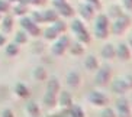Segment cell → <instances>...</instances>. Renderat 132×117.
Segmentation results:
<instances>
[{
  "mask_svg": "<svg viewBox=\"0 0 132 117\" xmlns=\"http://www.w3.org/2000/svg\"><path fill=\"white\" fill-rule=\"evenodd\" d=\"M94 35L97 39H108L109 36V17L105 13L97 15L96 22H94Z\"/></svg>",
  "mask_w": 132,
  "mask_h": 117,
  "instance_id": "6da1fadb",
  "label": "cell"
},
{
  "mask_svg": "<svg viewBox=\"0 0 132 117\" xmlns=\"http://www.w3.org/2000/svg\"><path fill=\"white\" fill-rule=\"evenodd\" d=\"M129 25H131L129 16H126V15L119 16V17H116V19L113 20V23H112V33L113 35H118V36L122 35L129 27Z\"/></svg>",
  "mask_w": 132,
  "mask_h": 117,
  "instance_id": "7a4b0ae2",
  "label": "cell"
},
{
  "mask_svg": "<svg viewBox=\"0 0 132 117\" xmlns=\"http://www.w3.org/2000/svg\"><path fill=\"white\" fill-rule=\"evenodd\" d=\"M110 78H112V70H110V66L105 65V66L97 68L94 82H96L97 85L105 87V85H108L109 82H110Z\"/></svg>",
  "mask_w": 132,
  "mask_h": 117,
  "instance_id": "3957f363",
  "label": "cell"
},
{
  "mask_svg": "<svg viewBox=\"0 0 132 117\" xmlns=\"http://www.w3.org/2000/svg\"><path fill=\"white\" fill-rule=\"evenodd\" d=\"M115 113H116V117H132L131 114V105H129L128 98L120 97L116 100L115 103Z\"/></svg>",
  "mask_w": 132,
  "mask_h": 117,
  "instance_id": "277c9868",
  "label": "cell"
},
{
  "mask_svg": "<svg viewBox=\"0 0 132 117\" xmlns=\"http://www.w3.org/2000/svg\"><path fill=\"white\" fill-rule=\"evenodd\" d=\"M70 38L68 36H61V38H57V41L54 42V45L51 46V52H52V55H55V56H61L64 52L68 49V46H70Z\"/></svg>",
  "mask_w": 132,
  "mask_h": 117,
  "instance_id": "5b68a950",
  "label": "cell"
},
{
  "mask_svg": "<svg viewBox=\"0 0 132 117\" xmlns=\"http://www.w3.org/2000/svg\"><path fill=\"white\" fill-rule=\"evenodd\" d=\"M52 4H54L55 12L58 13V15L64 16V17H71L73 16L74 10L67 0H52Z\"/></svg>",
  "mask_w": 132,
  "mask_h": 117,
  "instance_id": "8992f818",
  "label": "cell"
},
{
  "mask_svg": "<svg viewBox=\"0 0 132 117\" xmlns=\"http://www.w3.org/2000/svg\"><path fill=\"white\" fill-rule=\"evenodd\" d=\"M87 100L96 107H105L109 103V98L100 91H90L89 95H87Z\"/></svg>",
  "mask_w": 132,
  "mask_h": 117,
  "instance_id": "52a82bcc",
  "label": "cell"
},
{
  "mask_svg": "<svg viewBox=\"0 0 132 117\" xmlns=\"http://www.w3.org/2000/svg\"><path fill=\"white\" fill-rule=\"evenodd\" d=\"M115 56L120 59V61H129L131 59V49L126 43H119L118 48H115Z\"/></svg>",
  "mask_w": 132,
  "mask_h": 117,
  "instance_id": "ba28073f",
  "label": "cell"
},
{
  "mask_svg": "<svg viewBox=\"0 0 132 117\" xmlns=\"http://www.w3.org/2000/svg\"><path fill=\"white\" fill-rule=\"evenodd\" d=\"M67 85L71 87V88H77L80 85V81H81V78H80V74H78L77 71H70L68 74H67Z\"/></svg>",
  "mask_w": 132,
  "mask_h": 117,
  "instance_id": "9c48e42d",
  "label": "cell"
},
{
  "mask_svg": "<svg viewBox=\"0 0 132 117\" xmlns=\"http://www.w3.org/2000/svg\"><path fill=\"white\" fill-rule=\"evenodd\" d=\"M78 13H80V16H81L84 20H92L96 12H94L87 3H81L80 6H78Z\"/></svg>",
  "mask_w": 132,
  "mask_h": 117,
  "instance_id": "30bf717a",
  "label": "cell"
},
{
  "mask_svg": "<svg viewBox=\"0 0 132 117\" xmlns=\"http://www.w3.org/2000/svg\"><path fill=\"white\" fill-rule=\"evenodd\" d=\"M112 91L115 94H119V95H123L126 91H129L128 87L125 85V82H123V80H122V77L116 78L115 81H112Z\"/></svg>",
  "mask_w": 132,
  "mask_h": 117,
  "instance_id": "8fae6325",
  "label": "cell"
},
{
  "mask_svg": "<svg viewBox=\"0 0 132 117\" xmlns=\"http://www.w3.org/2000/svg\"><path fill=\"white\" fill-rule=\"evenodd\" d=\"M57 103H60L62 107L68 109V107L73 105V97H71V94L68 93V91H61L60 95L57 97Z\"/></svg>",
  "mask_w": 132,
  "mask_h": 117,
  "instance_id": "7c38bea8",
  "label": "cell"
},
{
  "mask_svg": "<svg viewBox=\"0 0 132 117\" xmlns=\"http://www.w3.org/2000/svg\"><path fill=\"white\" fill-rule=\"evenodd\" d=\"M47 91L52 94H58L60 93V81L57 77H50L47 81Z\"/></svg>",
  "mask_w": 132,
  "mask_h": 117,
  "instance_id": "4fadbf2b",
  "label": "cell"
},
{
  "mask_svg": "<svg viewBox=\"0 0 132 117\" xmlns=\"http://www.w3.org/2000/svg\"><path fill=\"white\" fill-rule=\"evenodd\" d=\"M26 111L31 117H41V110L35 101H28L26 103Z\"/></svg>",
  "mask_w": 132,
  "mask_h": 117,
  "instance_id": "5bb4252c",
  "label": "cell"
},
{
  "mask_svg": "<svg viewBox=\"0 0 132 117\" xmlns=\"http://www.w3.org/2000/svg\"><path fill=\"white\" fill-rule=\"evenodd\" d=\"M102 56L105 59H113L115 58V46L112 43H106L102 48Z\"/></svg>",
  "mask_w": 132,
  "mask_h": 117,
  "instance_id": "9a60e30c",
  "label": "cell"
},
{
  "mask_svg": "<svg viewBox=\"0 0 132 117\" xmlns=\"http://www.w3.org/2000/svg\"><path fill=\"white\" fill-rule=\"evenodd\" d=\"M65 113L68 117H84V111H83V109L80 107V105H71V107H68V109L65 110Z\"/></svg>",
  "mask_w": 132,
  "mask_h": 117,
  "instance_id": "2e32d148",
  "label": "cell"
},
{
  "mask_svg": "<svg viewBox=\"0 0 132 117\" xmlns=\"http://www.w3.org/2000/svg\"><path fill=\"white\" fill-rule=\"evenodd\" d=\"M44 104L47 105V107H50V109H52V107H55L57 105V94H52V93H45V95H44L42 98Z\"/></svg>",
  "mask_w": 132,
  "mask_h": 117,
  "instance_id": "e0dca14e",
  "label": "cell"
},
{
  "mask_svg": "<svg viewBox=\"0 0 132 117\" xmlns=\"http://www.w3.org/2000/svg\"><path fill=\"white\" fill-rule=\"evenodd\" d=\"M84 66H86V70H89V71H96L97 68H99V62H97L96 56L89 55V56L84 59Z\"/></svg>",
  "mask_w": 132,
  "mask_h": 117,
  "instance_id": "ac0fdd59",
  "label": "cell"
},
{
  "mask_svg": "<svg viewBox=\"0 0 132 117\" xmlns=\"http://www.w3.org/2000/svg\"><path fill=\"white\" fill-rule=\"evenodd\" d=\"M44 15V22H50V23H54L55 20L58 19V13L55 12V9H47L42 12Z\"/></svg>",
  "mask_w": 132,
  "mask_h": 117,
  "instance_id": "d6986e66",
  "label": "cell"
},
{
  "mask_svg": "<svg viewBox=\"0 0 132 117\" xmlns=\"http://www.w3.org/2000/svg\"><path fill=\"white\" fill-rule=\"evenodd\" d=\"M123 13H122V7H120L119 4H112V6H109L108 9V17H112V19H116V17H119V16H122Z\"/></svg>",
  "mask_w": 132,
  "mask_h": 117,
  "instance_id": "ffe728a7",
  "label": "cell"
},
{
  "mask_svg": "<svg viewBox=\"0 0 132 117\" xmlns=\"http://www.w3.org/2000/svg\"><path fill=\"white\" fill-rule=\"evenodd\" d=\"M15 93L18 94L20 98L29 97V88H28L25 84H22V82H18V84L15 85Z\"/></svg>",
  "mask_w": 132,
  "mask_h": 117,
  "instance_id": "44dd1931",
  "label": "cell"
},
{
  "mask_svg": "<svg viewBox=\"0 0 132 117\" xmlns=\"http://www.w3.org/2000/svg\"><path fill=\"white\" fill-rule=\"evenodd\" d=\"M13 29V17L12 16H6L2 22V31L3 33H10Z\"/></svg>",
  "mask_w": 132,
  "mask_h": 117,
  "instance_id": "7402d4cb",
  "label": "cell"
},
{
  "mask_svg": "<svg viewBox=\"0 0 132 117\" xmlns=\"http://www.w3.org/2000/svg\"><path fill=\"white\" fill-rule=\"evenodd\" d=\"M34 78L38 80V81H45L48 78V74H47V70L44 66H36L34 70Z\"/></svg>",
  "mask_w": 132,
  "mask_h": 117,
  "instance_id": "603a6c76",
  "label": "cell"
},
{
  "mask_svg": "<svg viewBox=\"0 0 132 117\" xmlns=\"http://www.w3.org/2000/svg\"><path fill=\"white\" fill-rule=\"evenodd\" d=\"M51 27H52L58 35H61V33H64V32L67 31V23L64 22V20H61V19H57L54 23H52V26H51Z\"/></svg>",
  "mask_w": 132,
  "mask_h": 117,
  "instance_id": "cb8c5ba5",
  "label": "cell"
},
{
  "mask_svg": "<svg viewBox=\"0 0 132 117\" xmlns=\"http://www.w3.org/2000/svg\"><path fill=\"white\" fill-rule=\"evenodd\" d=\"M76 39H77V42L80 43H90V41H92V38H90V33L87 32V29H84V31L78 32V33H76Z\"/></svg>",
  "mask_w": 132,
  "mask_h": 117,
  "instance_id": "d4e9b609",
  "label": "cell"
},
{
  "mask_svg": "<svg viewBox=\"0 0 132 117\" xmlns=\"http://www.w3.org/2000/svg\"><path fill=\"white\" fill-rule=\"evenodd\" d=\"M71 31H73V33L76 35V33H78V32H81L86 29L84 23H83L80 19H73V22H71Z\"/></svg>",
  "mask_w": 132,
  "mask_h": 117,
  "instance_id": "484cf974",
  "label": "cell"
},
{
  "mask_svg": "<svg viewBox=\"0 0 132 117\" xmlns=\"http://www.w3.org/2000/svg\"><path fill=\"white\" fill-rule=\"evenodd\" d=\"M68 49H70V52L73 55H81L83 51H84V46H83V43H80V42H73V43H70Z\"/></svg>",
  "mask_w": 132,
  "mask_h": 117,
  "instance_id": "4316f807",
  "label": "cell"
},
{
  "mask_svg": "<svg viewBox=\"0 0 132 117\" xmlns=\"http://www.w3.org/2000/svg\"><path fill=\"white\" fill-rule=\"evenodd\" d=\"M26 12H28V6L26 4L15 3V6H13V13H15L16 16H23Z\"/></svg>",
  "mask_w": 132,
  "mask_h": 117,
  "instance_id": "83f0119b",
  "label": "cell"
},
{
  "mask_svg": "<svg viewBox=\"0 0 132 117\" xmlns=\"http://www.w3.org/2000/svg\"><path fill=\"white\" fill-rule=\"evenodd\" d=\"M18 54H19V45H16L15 42L6 45V55L7 56H15Z\"/></svg>",
  "mask_w": 132,
  "mask_h": 117,
  "instance_id": "f1b7e54d",
  "label": "cell"
},
{
  "mask_svg": "<svg viewBox=\"0 0 132 117\" xmlns=\"http://www.w3.org/2000/svg\"><path fill=\"white\" fill-rule=\"evenodd\" d=\"M26 41H28L26 32H23V31L16 32V35H15V43H16V45H22V43H26Z\"/></svg>",
  "mask_w": 132,
  "mask_h": 117,
  "instance_id": "f546056e",
  "label": "cell"
},
{
  "mask_svg": "<svg viewBox=\"0 0 132 117\" xmlns=\"http://www.w3.org/2000/svg\"><path fill=\"white\" fill-rule=\"evenodd\" d=\"M44 38L47 39V41H55V39L58 38V33H57L52 27H48V29H45V32H44Z\"/></svg>",
  "mask_w": 132,
  "mask_h": 117,
  "instance_id": "4dcf8cb0",
  "label": "cell"
},
{
  "mask_svg": "<svg viewBox=\"0 0 132 117\" xmlns=\"http://www.w3.org/2000/svg\"><path fill=\"white\" fill-rule=\"evenodd\" d=\"M34 25V22H32L31 17H26V16H23L22 19H20V26H22V29H25V31H28L29 27Z\"/></svg>",
  "mask_w": 132,
  "mask_h": 117,
  "instance_id": "1f68e13d",
  "label": "cell"
},
{
  "mask_svg": "<svg viewBox=\"0 0 132 117\" xmlns=\"http://www.w3.org/2000/svg\"><path fill=\"white\" fill-rule=\"evenodd\" d=\"M31 19L34 23H44V15L42 12H32Z\"/></svg>",
  "mask_w": 132,
  "mask_h": 117,
  "instance_id": "d6a6232c",
  "label": "cell"
},
{
  "mask_svg": "<svg viewBox=\"0 0 132 117\" xmlns=\"http://www.w3.org/2000/svg\"><path fill=\"white\" fill-rule=\"evenodd\" d=\"M26 33H28V35H31V36H39V35H41V29H39V26L36 23H34L26 31Z\"/></svg>",
  "mask_w": 132,
  "mask_h": 117,
  "instance_id": "836d02e7",
  "label": "cell"
},
{
  "mask_svg": "<svg viewBox=\"0 0 132 117\" xmlns=\"http://www.w3.org/2000/svg\"><path fill=\"white\" fill-rule=\"evenodd\" d=\"M86 3L89 4L90 7L94 10V12L102 9V2H100V0H86Z\"/></svg>",
  "mask_w": 132,
  "mask_h": 117,
  "instance_id": "e575fe53",
  "label": "cell"
},
{
  "mask_svg": "<svg viewBox=\"0 0 132 117\" xmlns=\"http://www.w3.org/2000/svg\"><path fill=\"white\" fill-rule=\"evenodd\" d=\"M100 117H116V113H115V110H113V109L106 107V109L102 111V116Z\"/></svg>",
  "mask_w": 132,
  "mask_h": 117,
  "instance_id": "d590c367",
  "label": "cell"
},
{
  "mask_svg": "<svg viewBox=\"0 0 132 117\" xmlns=\"http://www.w3.org/2000/svg\"><path fill=\"white\" fill-rule=\"evenodd\" d=\"M122 80H123L125 85L128 87V90H132V75L131 74H126L122 77Z\"/></svg>",
  "mask_w": 132,
  "mask_h": 117,
  "instance_id": "8d00e7d4",
  "label": "cell"
},
{
  "mask_svg": "<svg viewBox=\"0 0 132 117\" xmlns=\"http://www.w3.org/2000/svg\"><path fill=\"white\" fill-rule=\"evenodd\" d=\"M9 12V3L6 0H0V13Z\"/></svg>",
  "mask_w": 132,
  "mask_h": 117,
  "instance_id": "74e56055",
  "label": "cell"
},
{
  "mask_svg": "<svg viewBox=\"0 0 132 117\" xmlns=\"http://www.w3.org/2000/svg\"><path fill=\"white\" fill-rule=\"evenodd\" d=\"M122 4H123V7L129 12H132V0H122Z\"/></svg>",
  "mask_w": 132,
  "mask_h": 117,
  "instance_id": "f35d334b",
  "label": "cell"
},
{
  "mask_svg": "<svg viewBox=\"0 0 132 117\" xmlns=\"http://www.w3.org/2000/svg\"><path fill=\"white\" fill-rule=\"evenodd\" d=\"M2 117H15V116H13V111H12V110L6 109V110H3V113H2Z\"/></svg>",
  "mask_w": 132,
  "mask_h": 117,
  "instance_id": "ab89813d",
  "label": "cell"
},
{
  "mask_svg": "<svg viewBox=\"0 0 132 117\" xmlns=\"http://www.w3.org/2000/svg\"><path fill=\"white\" fill-rule=\"evenodd\" d=\"M6 45V36L4 35H0V46Z\"/></svg>",
  "mask_w": 132,
  "mask_h": 117,
  "instance_id": "60d3db41",
  "label": "cell"
},
{
  "mask_svg": "<svg viewBox=\"0 0 132 117\" xmlns=\"http://www.w3.org/2000/svg\"><path fill=\"white\" fill-rule=\"evenodd\" d=\"M128 41H129V45H131V46H132V33H131V35H129V39H128Z\"/></svg>",
  "mask_w": 132,
  "mask_h": 117,
  "instance_id": "b9f144b4",
  "label": "cell"
},
{
  "mask_svg": "<svg viewBox=\"0 0 132 117\" xmlns=\"http://www.w3.org/2000/svg\"><path fill=\"white\" fill-rule=\"evenodd\" d=\"M48 117H58V114H54V116H48Z\"/></svg>",
  "mask_w": 132,
  "mask_h": 117,
  "instance_id": "7bdbcfd3",
  "label": "cell"
}]
</instances>
